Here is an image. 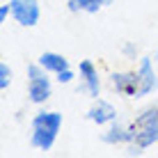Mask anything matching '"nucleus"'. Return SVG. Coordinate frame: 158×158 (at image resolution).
I'll return each mask as SVG.
<instances>
[{
	"instance_id": "nucleus-1",
	"label": "nucleus",
	"mask_w": 158,
	"mask_h": 158,
	"mask_svg": "<svg viewBox=\"0 0 158 158\" xmlns=\"http://www.w3.org/2000/svg\"><path fill=\"white\" fill-rule=\"evenodd\" d=\"M62 112L57 110H39L30 124V144L39 151H51L62 128Z\"/></svg>"
},
{
	"instance_id": "nucleus-2",
	"label": "nucleus",
	"mask_w": 158,
	"mask_h": 158,
	"mask_svg": "<svg viewBox=\"0 0 158 158\" xmlns=\"http://www.w3.org/2000/svg\"><path fill=\"white\" fill-rule=\"evenodd\" d=\"M53 96V83L48 78V71L39 62L28 64V99L35 106H44Z\"/></svg>"
},
{
	"instance_id": "nucleus-3",
	"label": "nucleus",
	"mask_w": 158,
	"mask_h": 158,
	"mask_svg": "<svg viewBox=\"0 0 158 158\" xmlns=\"http://www.w3.org/2000/svg\"><path fill=\"white\" fill-rule=\"evenodd\" d=\"M12 5V19L23 28H35L41 19L39 0H9Z\"/></svg>"
},
{
	"instance_id": "nucleus-4",
	"label": "nucleus",
	"mask_w": 158,
	"mask_h": 158,
	"mask_svg": "<svg viewBox=\"0 0 158 158\" xmlns=\"http://www.w3.org/2000/svg\"><path fill=\"white\" fill-rule=\"evenodd\" d=\"M110 85L117 94L126 96V99H140V73L138 71H117L110 73Z\"/></svg>"
},
{
	"instance_id": "nucleus-5",
	"label": "nucleus",
	"mask_w": 158,
	"mask_h": 158,
	"mask_svg": "<svg viewBox=\"0 0 158 158\" xmlns=\"http://www.w3.org/2000/svg\"><path fill=\"white\" fill-rule=\"evenodd\" d=\"M78 71H80V78H83V85H80L78 92H85L92 101L101 96V76H99V69L94 67L92 60H80L78 64Z\"/></svg>"
},
{
	"instance_id": "nucleus-6",
	"label": "nucleus",
	"mask_w": 158,
	"mask_h": 158,
	"mask_svg": "<svg viewBox=\"0 0 158 158\" xmlns=\"http://www.w3.org/2000/svg\"><path fill=\"white\" fill-rule=\"evenodd\" d=\"M101 140L106 144H112V147H117V144H131L135 140V126H133V122L124 124V122H119V119H115V122L106 128V133L101 135Z\"/></svg>"
},
{
	"instance_id": "nucleus-7",
	"label": "nucleus",
	"mask_w": 158,
	"mask_h": 158,
	"mask_svg": "<svg viewBox=\"0 0 158 158\" xmlns=\"http://www.w3.org/2000/svg\"><path fill=\"white\" fill-rule=\"evenodd\" d=\"M85 117L96 126H110L117 119V108L106 99H94V103H92V108L87 110Z\"/></svg>"
},
{
	"instance_id": "nucleus-8",
	"label": "nucleus",
	"mask_w": 158,
	"mask_h": 158,
	"mask_svg": "<svg viewBox=\"0 0 158 158\" xmlns=\"http://www.w3.org/2000/svg\"><path fill=\"white\" fill-rule=\"evenodd\" d=\"M138 73H140V80H142V85H140V99L158 92V73L154 69V57H140Z\"/></svg>"
},
{
	"instance_id": "nucleus-9",
	"label": "nucleus",
	"mask_w": 158,
	"mask_h": 158,
	"mask_svg": "<svg viewBox=\"0 0 158 158\" xmlns=\"http://www.w3.org/2000/svg\"><path fill=\"white\" fill-rule=\"evenodd\" d=\"M108 5H112V0H67V9L71 14H96L99 9L108 7Z\"/></svg>"
},
{
	"instance_id": "nucleus-10",
	"label": "nucleus",
	"mask_w": 158,
	"mask_h": 158,
	"mask_svg": "<svg viewBox=\"0 0 158 158\" xmlns=\"http://www.w3.org/2000/svg\"><path fill=\"white\" fill-rule=\"evenodd\" d=\"M37 62L41 64L44 69H46L48 73H60L62 69H69V60L64 57V55H60V53H53V51H46V53H41L39 60Z\"/></svg>"
},
{
	"instance_id": "nucleus-11",
	"label": "nucleus",
	"mask_w": 158,
	"mask_h": 158,
	"mask_svg": "<svg viewBox=\"0 0 158 158\" xmlns=\"http://www.w3.org/2000/svg\"><path fill=\"white\" fill-rule=\"evenodd\" d=\"M133 126L135 128H158V103L144 108V110L133 119Z\"/></svg>"
},
{
	"instance_id": "nucleus-12",
	"label": "nucleus",
	"mask_w": 158,
	"mask_h": 158,
	"mask_svg": "<svg viewBox=\"0 0 158 158\" xmlns=\"http://www.w3.org/2000/svg\"><path fill=\"white\" fill-rule=\"evenodd\" d=\"M12 78H14L12 67H9L7 62H0V89L2 92H7V87L12 85Z\"/></svg>"
},
{
	"instance_id": "nucleus-13",
	"label": "nucleus",
	"mask_w": 158,
	"mask_h": 158,
	"mask_svg": "<svg viewBox=\"0 0 158 158\" xmlns=\"http://www.w3.org/2000/svg\"><path fill=\"white\" fill-rule=\"evenodd\" d=\"M73 78H76V73L71 71V67H69V69H62L60 73H55V80H57L60 85H69Z\"/></svg>"
},
{
	"instance_id": "nucleus-14",
	"label": "nucleus",
	"mask_w": 158,
	"mask_h": 158,
	"mask_svg": "<svg viewBox=\"0 0 158 158\" xmlns=\"http://www.w3.org/2000/svg\"><path fill=\"white\" fill-rule=\"evenodd\" d=\"M122 53H124L128 60H135V57H138V48H135L133 41H126V44H124V46H122Z\"/></svg>"
},
{
	"instance_id": "nucleus-15",
	"label": "nucleus",
	"mask_w": 158,
	"mask_h": 158,
	"mask_svg": "<svg viewBox=\"0 0 158 158\" xmlns=\"http://www.w3.org/2000/svg\"><path fill=\"white\" fill-rule=\"evenodd\" d=\"M7 16H12V5L5 2V5H0V23H5Z\"/></svg>"
},
{
	"instance_id": "nucleus-16",
	"label": "nucleus",
	"mask_w": 158,
	"mask_h": 158,
	"mask_svg": "<svg viewBox=\"0 0 158 158\" xmlns=\"http://www.w3.org/2000/svg\"><path fill=\"white\" fill-rule=\"evenodd\" d=\"M154 62H158V48H156V53H154Z\"/></svg>"
}]
</instances>
